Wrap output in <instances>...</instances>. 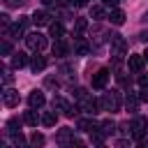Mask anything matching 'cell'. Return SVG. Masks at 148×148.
Instances as JSON below:
<instances>
[{
	"label": "cell",
	"instance_id": "cell-1",
	"mask_svg": "<svg viewBox=\"0 0 148 148\" xmlns=\"http://www.w3.org/2000/svg\"><path fill=\"white\" fill-rule=\"evenodd\" d=\"M99 106H102V111H111V113H116V111L120 109V92H118V90H109V92H104L102 99H99Z\"/></svg>",
	"mask_w": 148,
	"mask_h": 148
},
{
	"label": "cell",
	"instance_id": "cell-2",
	"mask_svg": "<svg viewBox=\"0 0 148 148\" xmlns=\"http://www.w3.org/2000/svg\"><path fill=\"white\" fill-rule=\"evenodd\" d=\"M109 42H111V56H113V60H116V62H120V60H123V56L127 53V42H125L120 35H111V37H109Z\"/></svg>",
	"mask_w": 148,
	"mask_h": 148
},
{
	"label": "cell",
	"instance_id": "cell-3",
	"mask_svg": "<svg viewBox=\"0 0 148 148\" xmlns=\"http://www.w3.org/2000/svg\"><path fill=\"white\" fill-rule=\"evenodd\" d=\"M25 44H28V49L30 51H44L46 49V37L42 35V32H30V35H25Z\"/></svg>",
	"mask_w": 148,
	"mask_h": 148
},
{
	"label": "cell",
	"instance_id": "cell-4",
	"mask_svg": "<svg viewBox=\"0 0 148 148\" xmlns=\"http://www.w3.org/2000/svg\"><path fill=\"white\" fill-rule=\"evenodd\" d=\"M146 130H148V120H146V118H134L132 125H130V134H132V139H136V141L143 139Z\"/></svg>",
	"mask_w": 148,
	"mask_h": 148
},
{
	"label": "cell",
	"instance_id": "cell-5",
	"mask_svg": "<svg viewBox=\"0 0 148 148\" xmlns=\"http://www.w3.org/2000/svg\"><path fill=\"white\" fill-rule=\"evenodd\" d=\"M51 104H53V111L58 109V111H62L67 118H74V116L79 113V109H76V106H72V104H67L62 97H53V102H51Z\"/></svg>",
	"mask_w": 148,
	"mask_h": 148
},
{
	"label": "cell",
	"instance_id": "cell-6",
	"mask_svg": "<svg viewBox=\"0 0 148 148\" xmlns=\"http://www.w3.org/2000/svg\"><path fill=\"white\" fill-rule=\"evenodd\" d=\"M109 69H97L95 72V76H92V88H97V90H102L106 83H109Z\"/></svg>",
	"mask_w": 148,
	"mask_h": 148
},
{
	"label": "cell",
	"instance_id": "cell-7",
	"mask_svg": "<svg viewBox=\"0 0 148 148\" xmlns=\"http://www.w3.org/2000/svg\"><path fill=\"white\" fill-rule=\"evenodd\" d=\"M18 90H14V88H5V92H2V102H5V106H16L18 104Z\"/></svg>",
	"mask_w": 148,
	"mask_h": 148
},
{
	"label": "cell",
	"instance_id": "cell-8",
	"mask_svg": "<svg viewBox=\"0 0 148 148\" xmlns=\"http://www.w3.org/2000/svg\"><path fill=\"white\" fill-rule=\"evenodd\" d=\"M56 141H58L60 146H69V143L74 141V130H69V127H62V130H58V134H56Z\"/></svg>",
	"mask_w": 148,
	"mask_h": 148
},
{
	"label": "cell",
	"instance_id": "cell-9",
	"mask_svg": "<svg viewBox=\"0 0 148 148\" xmlns=\"http://www.w3.org/2000/svg\"><path fill=\"white\" fill-rule=\"evenodd\" d=\"M44 102H46V97H44L42 90H32V92L28 95V104H30V109H39V106H44Z\"/></svg>",
	"mask_w": 148,
	"mask_h": 148
},
{
	"label": "cell",
	"instance_id": "cell-10",
	"mask_svg": "<svg viewBox=\"0 0 148 148\" xmlns=\"http://www.w3.org/2000/svg\"><path fill=\"white\" fill-rule=\"evenodd\" d=\"M143 65H146V58H143V56H139V53H134V56H130V58H127V67H130L132 72H141V69H143Z\"/></svg>",
	"mask_w": 148,
	"mask_h": 148
},
{
	"label": "cell",
	"instance_id": "cell-11",
	"mask_svg": "<svg viewBox=\"0 0 148 148\" xmlns=\"http://www.w3.org/2000/svg\"><path fill=\"white\" fill-rule=\"evenodd\" d=\"M79 104H81V109H83L86 113H90V116H95V113H97V109H99V102H97L95 97H90V95H88L83 102H79Z\"/></svg>",
	"mask_w": 148,
	"mask_h": 148
},
{
	"label": "cell",
	"instance_id": "cell-12",
	"mask_svg": "<svg viewBox=\"0 0 148 148\" xmlns=\"http://www.w3.org/2000/svg\"><path fill=\"white\" fill-rule=\"evenodd\" d=\"M32 23H35L37 28L51 25V14H49V12H35V14H32Z\"/></svg>",
	"mask_w": 148,
	"mask_h": 148
},
{
	"label": "cell",
	"instance_id": "cell-13",
	"mask_svg": "<svg viewBox=\"0 0 148 148\" xmlns=\"http://www.w3.org/2000/svg\"><path fill=\"white\" fill-rule=\"evenodd\" d=\"M46 67V58L44 56H32V60H30V69L37 74V72H42Z\"/></svg>",
	"mask_w": 148,
	"mask_h": 148
},
{
	"label": "cell",
	"instance_id": "cell-14",
	"mask_svg": "<svg viewBox=\"0 0 148 148\" xmlns=\"http://www.w3.org/2000/svg\"><path fill=\"white\" fill-rule=\"evenodd\" d=\"M79 130H83V132H97L99 130V125L95 123V120H90V118H83V120H79Z\"/></svg>",
	"mask_w": 148,
	"mask_h": 148
},
{
	"label": "cell",
	"instance_id": "cell-15",
	"mask_svg": "<svg viewBox=\"0 0 148 148\" xmlns=\"http://www.w3.org/2000/svg\"><path fill=\"white\" fill-rule=\"evenodd\" d=\"M109 21H111L113 25H123V23H125V12H123V9H111Z\"/></svg>",
	"mask_w": 148,
	"mask_h": 148
},
{
	"label": "cell",
	"instance_id": "cell-16",
	"mask_svg": "<svg viewBox=\"0 0 148 148\" xmlns=\"http://www.w3.org/2000/svg\"><path fill=\"white\" fill-rule=\"evenodd\" d=\"M49 32H51V37L58 42V39H62V35H65V28H62L60 23H51V25H49Z\"/></svg>",
	"mask_w": 148,
	"mask_h": 148
},
{
	"label": "cell",
	"instance_id": "cell-17",
	"mask_svg": "<svg viewBox=\"0 0 148 148\" xmlns=\"http://www.w3.org/2000/svg\"><path fill=\"white\" fill-rule=\"evenodd\" d=\"M125 106H127V111H136V109H139V95H134V92H127Z\"/></svg>",
	"mask_w": 148,
	"mask_h": 148
},
{
	"label": "cell",
	"instance_id": "cell-18",
	"mask_svg": "<svg viewBox=\"0 0 148 148\" xmlns=\"http://www.w3.org/2000/svg\"><path fill=\"white\" fill-rule=\"evenodd\" d=\"M58 123V116H56V111H46L44 116H42V125L44 127H53Z\"/></svg>",
	"mask_w": 148,
	"mask_h": 148
},
{
	"label": "cell",
	"instance_id": "cell-19",
	"mask_svg": "<svg viewBox=\"0 0 148 148\" xmlns=\"http://www.w3.org/2000/svg\"><path fill=\"white\" fill-rule=\"evenodd\" d=\"M53 56H56V58H65V56H67V46H65L62 39H58V42L53 44Z\"/></svg>",
	"mask_w": 148,
	"mask_h": 148
},
{
	"label": "cell",
	"instance_id": "cell-20",
	"mask_svg": "<svg viewBox=\"0 0 148 148\" xmlns=\"http://www.w3.org/2000/svg\"><path fill=\"white\" fill-rule=\"evenodd\" d=\"M25 62H28L25 53H14V58H12V67H14V69H21Z\"/></svg>",
	"mask_w": 148,
	"mask_h": 148
},
{
	"label": "cell",
	"instance_id": "cell-21",
	"mask_svg": "<svg viewBox=\"0 0 148 148\" xmlns=\"http://www.w3.org/2000/svg\"><path fill=\"white\" fill-rule=\"evenodd\" d=\"M23 120H25V125H32V127H35V125H37V123H39L42 118H39V116H37V111L32 109V111H25V116H23Z\"/></svg>",
	"mask_w": 148,
	"mask_h": 148
},
{
	"label": "cell",
	"instance_id": "cell-22",
	"mask_svg": "<svg viewBox=\"0 0 148 148\" xmlns=\"http://www.w3.org/2000/svg\"><path fill=\"white\" fill-rule=\"evenodd\" d=\"M106 16V12H104V7H99V5H95L92 9H90V18H95V21H102Z\"/></svg>",
	"mask_w": 148,
	"mask_h": 148
},
{
	"label": "cell",
	"instance_id": "cell-23",
	"mask_svg": "<svg viewBox=\"0 0 148 148\" xmlns=\"http://www.w3.org/2000/svg\"><path fill=\"white\" fill-rule=\"evenodd\" d=\"M113 130H116V123H113V120H104V123L99 125V132H102L104 136H106V134H111Z\"/></svg>",
	"mask_w": 148,
	"mask_h": 148
},
{
	"label": "cell",
	"instance_id": "cell-24",
	"mask_svg": "<svg viewBox=\"0 0 148 148\" xmlns=\"http://www.w3.org/2000/svg\"><path fill=\"white\" fill-rule=\"evenodd\" d=\"M88 51H90V49H88V44H86V42H81V37H79V42H76V49H74V53H76V56H88Z\"/></svg>",
	"mask_w": 148,
	"mask_h": 148
},
{
	"label": "cell",
	"instance_id": "cell-25",
	"mask_svg": "<svg viewBox=\"0 0 148 148\" xmlns=\"http://www.w3.org/2000/svg\"><path fill=\"white\" fill-rule=\"evenodd\" d=\"M30 143H32L35 148L44 146V134H39V132H32V134H30Z\"/></svg>",
	"mask_w": 148,
	"mask_h": 148
},
{
	"label": "cell",
	"instance_id": "cell-26",
	"mask_svg": "<svg viewBox=\"0 0 148 148\" xmlns=\"http://www.w3.org/2000/svg\"><path fill=\"white\" fill-rule=\"evenodd\" d=\"M74 25H76V35H79V32H83V30L88 28V21H86V18H76Z\"/></svg>",
	"mask_w": 148,
	"mask_h": 148
},
{
	"label": "cell",
	"instance_id": "cell-27",
	"mask_svg": "<svg viewBox=\"0 0 148 148\" xmlns=\"http://www.w3.org/2000/svg\"><path fill=\"white\" fill-rule=\"evenodd\" d=\"M74 97H76L79 102H83V99L88 97V90H86V88H76V90H74Z\"/></svg>",
	"mask_w": 148,
	"mask_h": 148
},
{
	"label": "cell",
	"instance_id": "cell-28",
	"mask_svg": "<svg viewBox=\"0 0 148 148\" xmlns=\"http://www.w3.org/2000/svg\"><path fill=\"white\" fill-rule=\"evenodd\" d=\"M14 143H16V146H23V143H25V136H23L21 132H18V134H14Z\"/></svg>",
	"mask_w": 148,
	"mask_h": 148
},
{
	"label": "cell",
	"instance_id": "cell-29",
	"mask_svg": "<svg viewBox=\"0 0 148 148\" xmlns=\"http://www.w3.org/2000/svg\"><path fill=\"white\" fill-rule=\"evenodd\" d=\"M139 86L141 88H148V74H139Z\"/></svg>",
	"mask_w": 148,
	"mask_h": 148
},
{
	"label": "cell",
	"instance_id": "cell-30",
	"mask_svg": "<svg viewBox=\"0 0 148 148\" xmlns=\"http://www.w3.org/2000/svg\"><path fill=\"white\" fill-rule=\"evenodd\" d=\"M139 99L141 102H148V88H141L139 90Z\"/></svg>",
	"mask_w": 148,
	"mask_h": 148
},
{
	"label": "cell",
	"instance_id": "cell-31",
	"mask_svg": "<svg viewBox=\"0 0 148 148\" xmlns=\"http://www.w3.org/2000/svg\"><path fill=\"white\" fill-rule=\"evenodd\" d=\"M0 51H2L5 56H7V53L12 51V44H9V42H2V46H0Z\"/></svg>",
	"mask_w": 148,
	"mask_h": 148
},
{
	"label": "cell",
	"instance_id": "cell-32",
	"mask_svg": "<svg viewBox=\"0 0 148 148\" xmlns=\"http://www.w3.org/2000/svg\"><path fill=\"white\" fill-rule=\"evenodd\" d=\"M86 2H88V0H72L74 7H86Z\"/></svg>",
	"mask_w": 148,
	"mask_h": 148
},
{
	"label": "cell",
	"instance_id": "cell-33",
	"mask_svg": "<svg viewBox=\"0 0 148 148\" xmlns=\"http://www.w3.org/2000/svg\"><path fill=\"white\" fill-rule=\"evenodd\" d=\"M67 148H86V146H83V143H81V141H72V143H69V146H67Z\"/></svg>",
	"mask_w": 148,
	"mask_h": 148
},
{
	"label": "cell",
	"instance_id": "cell-34",
	"mask_svg": "<svg viewBox=\"0 0 148 148\" xmlns=\"http://www.w3.org/2000/svg\"><path fill=\"white\" fill-rule=\"evenodd\" d=\"M139 39H141V42H148V30H143V32H139Z\"/></svg>",
	"mask_w": 148,
	"mask_h": 148
},
{
	"label": "cell",
	"instance_id": "cell-35",
	"mask_svg": "<svg viewBox=\"0 0 148 148\" xmlns=\"http://www.w3.org/2000/svg\"><path fill=\"white\" fill-rule=\"evenodd\" d=\"M2 74H5V83H9V81H12V74H9V69H5Z\"/></svg>",
	"mask_w": 148,
	"mask_h": 148
},
{
	"label": "cell",
	"instance_id": "cell-36",
	"mask_svg": "<svg viewBox=\"0 0 148 148\" xmlns=\"http://www.w3.org/2000/svg\"><path fill=\"white\" fill-rule=\"evenodd\" d=\"M46 86H51V88H53V86H58V81H56V79H51V76H49V79H46Z\"/></svg>",
	"mask_w": 148,
	"mask_h": 148
},
{
	"label": "cell",
	"instance_id": "cell-37",
	"mask_svg": "<svg viewBox=\"0 0 148 148\" xmlns=\"http://www.w3.org/2000/svg\"><path fill=\"white\" fill-rule=\"evenodd\" d=\"M104 5H106V7H116V5H118V0H104Z\"/></svg>",
	"mask_w": 148,
	"mask_h": 148
},
{
	"label": "cell",
	"instance_id": "cell-38",
	"mask_svg": "<svg viewBox=\"0 0 148 148\" xmlns=\"http://www.w3.org/2000/svg\"><path fill=\"white\" fill-rule=\"evenodd\" d=\"M136 148H148V141H143V139H141V141H139V146H136Z\"/></svg>",
	"mask_w": 148,
	"mask_h": 148
},
{
	"label": "cell",
	"instance_id": "cell-39",
	"mask_svg": "<svg viewBox=\"0 0 148 148\" xmlns=\"http://www.w3.org/2000/svg\"><path fill=\"white\" fill-rule=\"evenodd\" d=\"M58 5H72V0H56Z\"/></svg>",
	"mask_w": 148,
	"mask_h": 148
},
{
	"label": "cell",
	"instance_id": "cell-40",
	"mask_svg": "<svg viewBox=\"0 0 148 148\" xmlns=\"http://www.w3.org/2000/svg\"><path fill=\"white\" fill-rule=\"evenodd\" d=\"M51 2H56V0H42V5H51Z\"/></svg>",
	"mask_w": 148,
	"mask_h": 148
},
{
	"label": "cell",
	"instance_id": "cell-41",
	"mask_svg": "<svg viewBox=\"0 0 148 148\" xmlns=\"http://www.w3.org/2000/svg\"><path fill=\"white\" fill-rule=\"evenodd\" d=\"M143 58H146V62H148V49H146V53H143Z\"/></svg>",
	"mask_w": 148,
	"mask_h": 148
},
{
	"label": "cell",
	"instance_id": "cell-42",
	"mask_svg": "<svg viewBox=\"0 0 148 148\" xmlns=\"http://www.w3.org/2000/svg\"><path fill=\"white\" fill-rule=\"evenodd\" d=\"M7 148H9V146H7Z\"/></svg>",
	"mask_w": 148,
	"mask_h": 148
}]
</instances>
